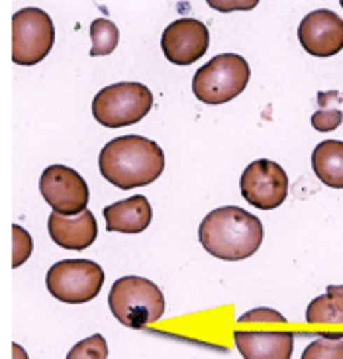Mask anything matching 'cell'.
Returning <instances> with one entry per match:
<instances>
[{
	"mask_svg": "<svg viewBox=\"0 0 343 359\" xmlns=\"http://www.w3.org/2000/svg\"><path fill=\"white\" fill-rule=\"evenodd\" d=\"M100 173L108 183L124 191L151 184L165 169V154L144 136L114 137L98 156Z\"/></svg>",
	"mask_w": 343,
	"mask_h": 359,
	"instance_id": "1",
	"label": "cell"
},
{
	"mask_svg": "<svg viewBox=\"0 0 343 359\" xmlns=\"http://www.w3.org/2000/svg\"><path fill=\"white\" fill-rule=\"evenodd\" d=\"M263 224L239 206H222L204 216L198 240L206 252L224 262L251 257L263 243Z\"/></svg>",
	"mask_w": 343,
	"mask_h": 359,
	"instance_id": "2",
	"label": "cell"
},
{
	"mask_svg": "<svg viewBox=\"0 0 343 359\" xmlns=\"http://www.w3.org/2000/svg\"><path fill=\"white\" fill-rule=\"evenodd\" d=\"M108 306L120 324L132 330H141L161 320L165 314V297L153 281L137 275H126L112 285Z\"/></svg>",
	"mask_w": 343,
	"mask_h": 359,
	"instance_id": "3",
	"label": "cell"
},
{
	"mask_svg": "<svg viewBox=\"0 0 343 359\" xmlns=\"http://www.w3.org/2000/svg\"><path fill=\"white\" fill-rule=\"evenodd\" d=\"M249 75V63L241 55L220 53L196 71L192 93L204 104H224L244 93Z\"/></svg>",
	"mask_w": 343,
	"mask_h": 359,
	"instance_id": "4",
	"label": "cell"
},
{
	"mask_svg": "<svg viewBox=\"0 0 343 359\" xmlns=\"http://www.w3.org/2000/svg\"><path fill=\"white\" fill-rule=\"evenodd\" d=\"M153 107L151 90L141 83H116L98 90L92 100V116L106 128L137 124Z\"/></svg>",
	"mask_w": 343,
	"mask_h": 359,
	"instance_id": "5",
	"label": "cell"
},
{
	"mask_svg": "<svg viewBox=\"0 0 343 359\" xmlns=\"http://www.w3.org/2000/svg\"><path fill=\"white\" fill-rule=\"evenodd\" d=\"M48 291L61 302L83 304L97 299L104 285V271L90 259H63L49 267Z\"/></svg>",
	"mask_w": 343,
	"mask_h": 359,
	"instance_id": "6",
	"label": "cell"
},
{
	"mask_svg": "<svg viewBox=\"0 0 343 359\" xmlns=\"http://www.w3.org/2000/svg\"><path fill=\"white\" fill-rule=\"evenodd\" d=\"M55 43V26L41 8H22L12 16V61L38 65Z\"/></svg>",
	"mask_w": 343,
	"mask_h": 359,
	"instance_id": "7",
	"label": "cell"
},
{
	"mask_svg": "<svg viewBox=\"0 0 343 359\" xmlns=\"http://www.w3.org/2000/svg\"><path fill=\"white\" fill-rule=\"evenodd\" d=\"M43 201L61 216H78L87 210L88 184L75 169L67 165H49L39 177Z\"/></svg>",
	"mask_w": 343,
	"mask_h": 359,
	"instance_id": "8",
	"label": "cell"
},
{
	"mask_svg": "<svg viewBox=\"0 0 343 359\" xmlns=\"http://www.w3.org/2000/svg\"><path fill=\"white\" fill-rule=\"evenodd\" d=\"M239 189L251 206L259 210H273L286 201L288 177L279 163L271 159H257L245 167Z\"/></svg>",
	"mask_w": 343,
	"mask_h": 359,
	"instance_id": "9",
	"label": "cell"
},
{
	"mask_svg": "<svg viewBox=\"0 0 343 359\" xmlns=\"http://www.w3.org/2000/svg\"><path fill=\"white\" fill-rule=\"evenodd\" d=\"M210 46V34L204 22L181 18L171 22L161 36V49L175 65H192L204 55Z\"/></svg>",
	"mask_w": 343,
	"mask_h": 359,
	"instance_id": "10",
	"label": "cell"
},
{
	"mask_svg": "<svg viewBox=\"0 0 343 359\" xmlns=\"http://www.w3.org/2000/svg\"><path fill=\"white\" fill-rule=\"evenodd\" d=\"M298 39L314 57L337 55L343 49V20L333 10H314L300 22Z\"/></svg>",
	"mask_w": 343,
	"mask_h": 359,
	"instance_id": "11",
	"label": "cell"
},
{
	"mask_svg": "<svg viewBox=\"0 0 343 359\" xmlns=\"http://www.w3.org/2000/svg\"><path fill=\"white\" fill-rule=\"evenodd\" d=\"M235 348L244 359H290L294 334L290 330H235Z\"/></svg>",
	"mask_w": 343,
	"mask_h": 359,
	"instance_id": "12",
	"label": "cell"
},
{
	"mask_svg": "<svg viewBox=\"0 0 343 359\" xmlns=\"http://www.w3.org/2000/svg\"><path fill=\"white\" fill-rule=\"evenodd\" d=\"M48 230L51 240L65 250H87L98 236L97 218L90 210H85L78 216L51 212L48 218Z\"/></svg>",
	"mask_w": 343,
	"mask_h": 359,
	"instance_id": "13",
	"label": "cell"
},
{
	"mask_svg": "<svg viewBox=\"0 0 343 359\" xmlns=\"http://www.w3.org/2000/svg\"><path fill=\"white\" fill-rule=\"evenodd\" d=\"M108 232L120 233H139L149 228L153 210L151 204L144 194L130 196L126 201H120L106 206L104 210Z\"/></svg>",
	"mask_w": 343,
	"mask_h": 359,
	"instance_id": "14",
	"label": "cell"
},
{
	"mask_svg": "<svg viewBox=\"0 0 343 359\" xmlns=\"http://www.w3.org/2000/svg\"><path fill=\"white\" fill-rule=\"evenodd\" d=\"M312 169L323 184L332 189H343V142H320L312 151Z\"/></svg>",
	"mask_w": 343,
	"mask_h": 359,
	"instance_id": "15",
	"label": "cell"
},
{
	"mask_svg": "<svg viewBox=\"0 0 343 359\" xmlns=\"http://www.w3.org/2000/svg\"><path fill=\"white\" fill-rule=\"evenodd\" d=\"M306 322L314 326H343V285H330L306 309Z\"/></svg>",
	"mask_w": 343,
	"mask_h": 359,
	"instance_id": "16",
	"label": "cell"
},
{
	"mask_svg": "<svg viewBox=\"0 0 343 359\" xmlns=\"http://www.w3.org/2000/svg\"><path fill=\"white\" fill-rule=\"evenodd\" d=\"M318 104L320 108L312 114V126L316 132H333L342 126L343 112L340 108L342 95L337 90L318 93Z\"/></svg>",
	"mask_w": 343,
	"mask_h": 359,
	"instance_id": "17",
	"label": "cell"
},
{
	"mask_svg": "<svg viewBox=\"0 0 343 359\" xmlns=\"http://www.w3.org/2000/svg\"><path fill=\"white\" fill-rule=\"evenodd\" d=\"M90 57H100V55H110L118 48L120 41V29L114 22L104 18L94 20L90 24Z\"/></svg>",
	"mask_w": 343,
	"mask_h": 359,
	"instance_id": "18",
	"label": "cell"
},
{
	"mask_svg": "<svg viewBox=\"0 0 343 359\" xmlns=\"http://www.w3.org/2000/svg\"><path fill=\"white\" fill-rule=\"evenodd\" d=\"M67 359H108V344L104 336L94 334L80 340L71 348Z\"/></svg>",
	"mask_w": 343,
	"mask_h": 359,
	"instance_id": "19",
	"label": "cell"
},
{
	"mask_svg": "<svg viewBox=\"0 0 343 359\" xmlns=\"http://www.w3.org/2000/svg\"><path fill=\"white\" fill-rule=\"evenodd\" d=\"M34 252V242H31V236H29L22 226L18 224H12V267L16 269L20 265L28 262V257Z\"/></svg>",
	"mask_w": 343,
	"mask_h": 359,
	"instance_id": "20",
	"label": "cell"
},
{
	"mask_svg": "<svg viewBox=\"0 0 343 359\" xmlns=\"http://www.w3.org/2000/svg\"><path fill=\"white\" fill-rule=\"evenodd\" d=\"M300 359H343V341L330 338L314 340Z\"/></svg>",
	"mask_w": 343,
	"mask_h": 359,
	"instance_id": "21",
	"label": "cell"
},
{
	"mask_svg": "<svg viewBox=\"0 0 343 359\" xmlns=\"http://www.w3.org/2000/svg\"><path fill=\"white\" fill-rule=\"evenodd\" d=\"M237 322L241 324H247V322H273V324H286V318H284L281 312L273 311V309H255V311H249L241 314Z\"/></svg>",
	"mask_w": 343,
	"mask_h": 359,
	"instance_id": "22",
	"label": "cell"
},
{
	"mask_svg": "<svg viewBox=\"0 0 343 359\" xmlns=\"http://www.w3.org/2000/svg\"><path fill=\"white\" fill-rule=\"evenodd\" d=\"M212 8L216 10H235V8H239V10H249V8H255L257 6V0H251V2H214V0H210L208 2Z\"/></svg>",
	"mask_w": 343,
	"mask_h": 359,
	"instance_id": "23",
	"label": "cell"
},
{
	"mask_svg": "<svg viewBox=\"0 0 343 359\" xmlns=\"http://www.w3.org/2000/svg\"><path fill=\"white\" fill-rule=\"evenodd\" d=\"M12 359H28L26 351L22 350L18 344H12Z\"/></svg>",
	"mask_w": 343,
	"mask_h": 359,
	"instance_id": "24",
	"label": "cell"
},
{
	"mask_svg": "<svg viewBox=\"0 0 343 359\" xmlns=\"http://www.w3.org/2000/svg\"><path fill=\"white\" fill-rule=\"evenodd\" d=\"M340 4H342V8H343V0H342V2H340Z\"/></svg>",
	"mask_w": 343,
	"mask_h": 359,
	"instance_id": "25",
	"label": "cell"
}]
</instances>
